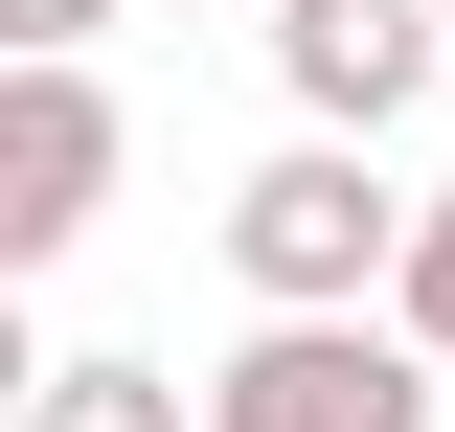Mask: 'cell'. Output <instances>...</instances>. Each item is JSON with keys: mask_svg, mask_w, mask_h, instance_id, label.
<instances>
[{"mask_svg": "<svg viewBox=\"0 0 455 432\" xmlns=\"http://www.w3.org/2000/svg\"><path fill=\"white\" fill-rule=\"evenodd\" d=\"M410 228H433V205H387V160H364V137H296V160L228 182V273H251L274 319H387Z\"/></svg>", "mask_w": 455, "mask_h": 432, "instance_id": "6da1fadb", "label": "cell"}, {"mask_svg": "<svg viewBox=\"0 0 455 432\" xmlns=\"http://www.w3.org/2000/svg\"><path fill=\"white\" fill-rule=\"evenodd\" d=\"M205 432H433V341L410 319H251L205 364Z\"/></svg>", "mask_w": 455, "mask_h": 432, "instance_id": "7a4b0ae2", "label": "cell"}, {"mask_svg": "<svg viewBox=\"0 0 455 432\" xmlns=\"http://www.w3.org/2000/svg\"><path fill=\"white\" fill-rule=\"evenodd\" d=\"M92 205H114V92L92 68H0V273L92 251Z\"/></svg>", "mask_w": 455, "mask_h": 432, "instance_id": "3957f363", "label": "cell"}, {"mask_svg": "<svg viewBox=\"0 0 455 432\" xmlns=\"http://www.w3.org/2000/svg\"><path fill=\"white\" fill-rule=\"evenodd\" d=\"M455 46V0H274V92L319 114V137H387L410 92H433Z\"/></svg>", "mask_w": 455, "mask_h": 432, "instance_id": "277c9868", "label": "cell"}, {"mask_svg": "<svg viewBox=\"0 0 455 432\" xmlns=\"http://www.w3.org/2000/svg\"><path fill=\"white\" fill-rule=\"evenodd\" d=\"M23 432H205V387H182V364H46Z\"/></svg>", "mask_w": 455, "mask_h": 432, "instance_id": "5b68a950", "label": "cell"}, {"mask_svg": "<svg viewBox=\"0 0 455 432\" xmlns=\"http://www.w3.org/2000/svg\"><path fill=\"white\" fill-rule=\"evenodd\" d=\"M387 319H410V341L455 364V182H433V228H410V273H387Z\"/></svg>", "mask_w": 455, "mask_h": 432, "instance_id": "8992f818", "label": "cell"}, {"mask_svg": "<svg viewBox=\"0 0 455 432\" xmlns=\"http://www.w3.org/2000/svg\"><path fill=\"white\" fill-rule=\"evenodd\" d=\"M92 23H114V0H0V46H23V68H92Z\"/></svg>", "mask_w": 455, "mask_h": 432, "instance_id": "52a82bcc", "label": "cell"}]
</instances>
